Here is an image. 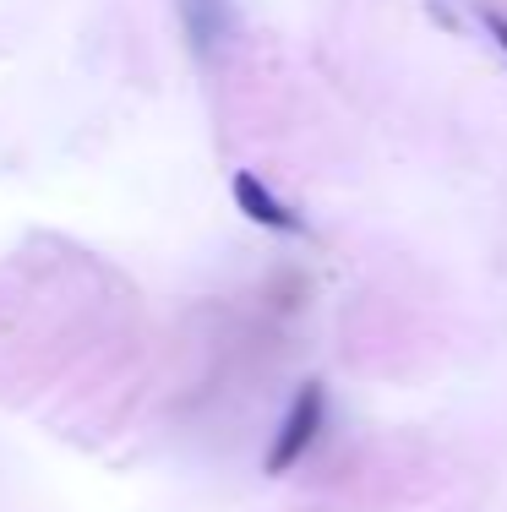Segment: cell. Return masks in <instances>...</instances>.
<instances>
[{"instance_id": "1", "label": "cell", "mask_w": 507, "mask_h": 512, "mask_svg": "<svg viewBox=\"0 0 507 512\" xmlns=\"http://www.w3.org/2000/svg\"><path fill=\"white\" fill-rule=\"evenodd\" d=\"M322 420H328V393H322V382H306L295 393V404H289L279 436H273V453H268V474H289L300 458L317 447L322 436Z\"/></svg>"}, {"instance_id": "4", "label": "cell", "mask_w": 507, "mask_h": 512, "mask_svg": "<svg viewBox=\"0 0 507 512\" xmlns=\"http://www.w3.org/2000/svg\"><path fill=\"white\" fill-rule=\"evenodd\" d=\"M480 22H486V33L497 39V50L507 55V17H497V11H480Z\"/></svg>"}, {"instance_id": "2", "label": "cell", "mask_w": 507, "mask_h": 512, "mask_svg": "<svg viewBox=\"0 0 507 512\" xmlns=\"http://www.w3.org/2000/svg\"><path fill=\"white\" fill-rule=\"evenodd\" d=\"M235 202H240V213H246L251 224L273 229V235H300V218L289 213V207L273 197L257 175H235Z\"/></svg>"}, {"instance_id": "3", "label": "cell", "mask_w": 507, "mask_h": 512, "mask_svg": "<svg viewBox=\"0 0 507 512\" xmlns=\"http://www.w3.org/2000/svg\"><path fill=\"white\" fill-rule=\"evenodd\" d=\"M180 17H186V33L197 50H213V44L229 33V6L224 0H180Z\"/></svg>"}]
</instances>
